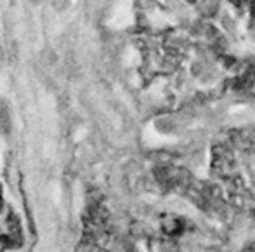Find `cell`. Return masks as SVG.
Here are the masks:
<instances>
[{"instance_id": "2", "label": "cell", "mask_w": 255, "mask_h": 252, "mask_svg": "<svg viewBox=\"0 0 255 252\" xmlns=\"http://www.w3.org/2000/svg\"><path fill=\"white\" fill-rule=\"evenodd\" d=\"M9 131H10L9 108L3 103V99H0V134H9Z\"/></svg>"}, {"instance_id": "1", "label": "cell", "mask_w": 255, "mask_h": 252, "mask_svg": "<svg viewBox=\"0 0 255 252\" xmlns=\"http://www.w3.org/2000/svg\"><path fill=\"white\" fill-rule=\"evenodd\" d=\"M161 230L168 239H182L191 230V225L177 214H168L161 219Z\"/></svg>"}]
</instances>
